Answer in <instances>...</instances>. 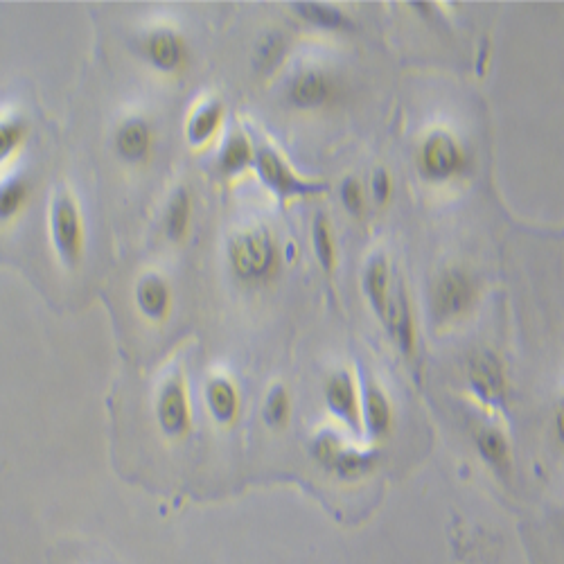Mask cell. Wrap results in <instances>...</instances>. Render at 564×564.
<instances>
[{
  "label": "cell",
  "instance_id": "16",
  "mask_svg": "<svg viewBox=\"0 0 564 564\" xmlns=\"http://www.w3.org/2000/svg\"><path fill=\"white\" fill-rule=\"evenodd\" d=\"M222 122H224V104L219 100H208L192 111L188 127H185V136H188L192 145H206L213 140L217 129L222 127Z\"/></svg>",
  "mask_w": 564,
  "mask_h": 564
},
{
  "label": "cell",
  "instance_id": "23",
  "mask_svg": "<svg viewBox=\"0 0 564 564\" xmlns=\"http://www.w3.org/2000/svg\"><path fill=\"white\" fill-rule=\"evenodd\" d=\"M30 197V181L23 176H10L0 183V219H12Z\"/></svg>",
  "mask_w": 564,
  "mask_h": 564
},
{
  "label": "cell",
  "instance_id": "13",
  "mask_svg": "<svg viewBox=\"0 0 564 564\" xmlns=\"http://www.w3.org/2000/svg\"><path fill=\"white\" fill-rule=\"evenodd\" d=\"M361 429L368 431L370 438L380 440L391 434L393 429V407L386 393L368 382L361 393Z\"/></svg>",
  "mask_w": 564,
  "mask_h": 564
},
{
  "label": "cell",
  "instance_id": "7",
  "mask_svg": "<svg viewBox=\"0 0 564 564\" xmlns=\"http://www.w3.org/2000/svg\"><path fill=\"white\" fill-rule=\"evenodd\" d=\"M158 422L167 436L181 438L192 427V413H190V398L188 389L181 375H172L163 384L161 395H158Z\"/></svg>",
  "mask_w": 564,
  "mask_h": 564
},
{
  "label": "cell",
  "instance_id": "21",
  "mask_svg": "<svg viewBox=\"0 0 564 564\" xmlns=\"http://www.w3.org/2000/svg\"><path fill=\"white\" fill-rule=\"evenodd\" d=\"M294 10L303 21L323 30H352V21L339 7L325 3H296Z\"/></svg>",
  "mask_w": 564,
  "mask_h": 564
},
{
  "label": "cell",
  "instance_id": "3",
  "mask_svg": "<svg viewBox=\"0 0 564 564\" xmlns=\"http://www.w3.org/2000/svg\"><path fill=\"white\" fill-rule=\"evenodd\" d=\"M477 303V285L463 269H447L438 276L431 289V312L436 321L461 319Z\"/></svg>",
  "mask_w": 564,
  "mask_h": 564
},
{
  "label": "cell",
  "instance_id": "27",
  "mask_svg": "<svg viewBox=\"0 0 564 564\" xmlns=\"http://www.w3.org/2000/svg\"><path fill=\"white\" fill-rule=\"evenodd\" d=\"M25 136H28V125L23 118L12 116L0 120V163L16 154V149L25 143Z\"/></svg>",
  "mask_w": 564,
  "mask_h": 564
},
{
  "label": "cell",
  "instance_id": "18",
  "mask_svg": "<svg viewBox=\"0 0 564 564\" xmlns=\"http://www.w3.org/2000/svg\"><path fill=\"white\" fill-rule=\"evenodd\" d=\"M136 301L145 316L154 321H163L172 305V294L161 276H145L138 282Z\"/></svg>",
  "mask_w": 564,
  "mask_h": 564
},
{
  "label": "cell",
  "instance_id": "25",
  "mask_svg": "<svg viewBox=\"0 0 564 564\" xmlns=\"http://www.w3.org/2000/svg\"><path fill=\"white\" fill-rule=\"evenodd\" d=\"M287 52V39L282 37V32H269L267 37H264L258 48H255V68L260 70V73H271L273 68H276L282 57H285Z\"/></svg>",
  "mask_w": 564,
  "mask_h": 564
},
{
  "label": "cell",
  "instance_id": "12",
  "mask_svg": "<svg viewBox=\"0 0 564 564\" xmlns=\"http://www.w3.org/2000/svg\"><path fill=\"white\" fill-rule=\"evenodd\" d=\"M334 91H337V86H334V79L328 73H323L319 68H310L292 79L289 102L298 109H319L332 100Z\"/></svg>",
  "mask_w": 564,
  "mask_h": 564
},
{
  "label": "cell",
  "instance_id": "5",
  "mask_svg": "<svg viewBox=\"0 0 564 564\" xmlns=\"http://www.w3.org/2000/svg\"><path fill=\"white\" fill-rule=\"evenodd\" d=\"M255 167H258L264 185L276 192L278 197H303L323 190V185H314L301 179V176L289 167L285 158L269 147H262L255 152Z\"/></svg>",
  "mask_w": 564,
  "mask_h": 564
},
{
  "label": "cell",
  "instance_id": "30",
  "mask_svg": "<svg viewBox=\"0 0 564 564\" xmlns=\"http://www.w3.org/2000/svg\"><path fill=\"white\" fill-rule=\"evenodd\" d=\"M555 434H558L560 443H564V400L560 402L558 411H555Z\"/></svg>",
  "mask_w": 564,
  "mask_h": 564
},
{
  "label": "cell",
  "instance_id": "29",
  "mask_svg": "<svg viewBox=\"0 0 564 564\" xmlns=\"http://www.w3.org/2000/svg\"><path fill=\"white\" fill-rule=\"evenodd\" d=\"M391 192H393V183H391V174L386 170H377L373 176V195L375 199L384 204V201L391 199Z\"/></svg>",
  "mask_w": 564,
  "mask_h": 564
},
{
  "label": "cell",
  "instance_id": "26",
  "mask_svg": "<svg viewBox=\"0 0 564 564\" xmlns=\"http://www.w3.org/2000/svg\"><path fill=\"white\" fill-rule=\"evenodd\" d=\"M289 416H292V398L285 386H273L264 402V420L269 427L282 429L289 422Z\"/></svg>",
  "mask_w": 564,
  "mask_h": 564
},
{
  "label": "cell",
  "instance_id": "28",
  "mask_svg": "<svg viewBox=\"0 0 564 564\" xmlns=\"http://www.w3.org/2000/svg\"><path fill=\"white\" fill-rule=\"evenodd\" d=\"M341 201L343 206H346L352 215H361V210H364V188H361V183L357 179H346L341 185Z\"/></svg>",
  "mask_w": 564,
  "mask_h": 564
},
{
  "label": "cell",
  "instance_id": "15",
  "mask_svg": "<svg viewBox=\"0 0 564 564\" xmlns=\"http://www.w3.org/2000/svg\"><path fill=\"white\" fill-rule=\"evenodd\" d=\"M474 445H477L479 456L492 467L497 474H508L513 467V456H510L508 438L501 434L497 427L483 425L474 431Z\"/></svg>",
  "mask_w": 564,
  "mask_h": 564
},
{
  "label": "cell",
  "instance_id": "8",
  "mask_svg": "<svg viewBox=\"0 0 564 564\" xmlns=\"http://www.w3.org/2000/svg\"><path fill=\"white\" fill-rule=\"evenodd\" d=\"M467 380L477 398L483 404H490V407H497L506 400V373L497 355L492 352H479L470 359V366H467Z\"/></svg>",
  "mask_w": 564,
  "mask_h": 564
},
{
  "label": "cell",
  "instance_id": "11",
  "mask_svg": "<svg viewBox=\"0 0 564 564\" xmlns=\"http://www.w3.org/2000/svg\"><path fill=\"white\" fill-rule=\"evenodd\" d=\"M143 52L149 64L163 70V73H176L188 61V48H185L183 37L167 28L149 32L143 43Z\"/></svg>",
  "mask_w": 564,
  "mask_h": 564
},
{
  "label": "cell",
  "instance_id": "19",
  "mask_svg": "<svg viewBox=\"0 0 564 564\" xmlns=\"http://www.w3.org/2000/svg\"><path fill=\"white\" fill-rule=\"evenodd\" d=\"M206 404L213 418L222 425H231L240 413V395L233 382H228L226 377H215L206 386Z\"/></svg>",
  "mask_w": 564,
  "mask_h": 564
},
{
  "label": "cell",
  "instance_id": "22",
  "mask_svg": "<svg viewBox=\"0 0 564 564\" xmlns=\"http://www.w3.org/2000/svg\"><path fill=\"white\" fill-rule=\"evenodd\" d=\"M255 163V152L249 143V138L242 134H233L226 140V145L219 154V170L224 174H237Z\"/></svg>",
  "mask_w": 564,
  "mask_h": 564
},
{
  "label": "cell",
  "instance_id": "14",
  "mask_svg": "<svg viewBox=\"0 0 564 564\" xmlns=\"http://www.w3.org/2000/svg\"><path fill=\"white\" fill-rule=\"evenodd\" d=\"M113 143H116L118 156L125 158L127 163H145L149 154H152L154 136L145 120L131 118L118 127Z\"/></svg>",
  "mask_w": 564,
  "mask_h": 564
},
{
  "label": "cell",
  "instance_id": "2",
  "mask_svg": "<svg viewBox=\"0 0 564 564\" xmlns=\"http://www.w3.org/2000/svg\"><path fill=\"white\" fill-rule=\"evenodd\" d=\"M312 454L316 463L343 481L366 477V474L375 470L377 458H380L375 449H359L346 443L341 436L332 434V431H323V434L314 438Z\"/></svg>",
  "mask_w": 564,
  "mask_h": 564
},
{
  "label": "cell",
  "instance_id": "4",
  "mask_svg": "<svg viewBox=\"0 0 564 564\" xmlns=\"http://www.w3.org/2000/svg\"><path fill=\"white\" fill-rule=\"evenodd\" d=\"M52 240L66 264H77L84 253V222L77 201L70 195H59L50 210Z\"/></svg>",
  "mask_w": 564,
  "mask_h": 564
},
{
  "label": "cell",
  "instance_id": "20",
  "mask_svg": "<svg viewBox=\"0 0 564 564\" xmlns=\"http://www.w3.org/2000/svg\"><path fill=\"white\" fill-rule=\"evenodd\" d=\"M192 224V197L188 190H176L165 210V233L172 242H183Z\"/></svg>",
  "mask_w": 564,
  "mask_h": 564
},
{
  "label": "cell",
  "instance_id": "9",
  "mask_svg": "<svg viewBox=\"0 0 564 564\" xmlns=\"http://www.w3.org/2000/svg\"><path fill=\"white\" fill-rule=\"evenodd\" d=\"M382 323H386V328H389L393 341L398 343L400 352L413 355V348H416V321H413V307L407 287H404V282L398 278L393 280V292Z\"/></svg>",
  "mask_w": 564,
  "mask_h": 564
},
{
  "label": "cell",
  "instance_id": "6",
  "mask_svg": "<svg viewBox=\"0 0 564 564\" xmlns=\"http://www.w3.org/2000/svg\"><path fill=\"white\" fill-rule=\"evenodd\" d=\"M465 156L458 147L456 140L445 134V131H436L431 134L420 149V170L431 181H447L454 174L463 170Z\"/></svg>",
  "mask_w": 564,
  "mask_h": 564
},
{
  "label": "cell",
  "instance_id": "24",
  "mask_svg": "<svg viewBox=\"0 0 564 564\" xmlns=\"http://www.w3.org/2000/svg\"><path fill=\"white\" fill-rule=\"evenodd\" d=\"M312 237H314L316 258H319L321 267L328 273L334 271V264H337V246H334V235H332V226L328 222V217H323V215L316 217Z\"/></svg>",
  "mask_w": 564,
  "mask_h": 564
},
{
  "label": "cell",
  "instance_id": "1",
  "mask_svg": "<svg viewBox=\"0 0 564 564\" xmlns=\"http://www.w3.org/2000/svg\"><path fill=\"white\" fill-rule=\"evenodd\" d=\"M228 260L235 276L244 282H267L278 273L280 251L267 228L240 233L231 242Z\"/></svg>",
  "mask_w": 564,
  "mask_h": 564
},
{
  "label": "cell",
  "instance_id": "17",
  "mask_svg": "<svg viewBox=\"0 0 564 564\" xmlns=\"http://www.w3.org/2000/svg\"><path fill=\"white\" fill-rule=\"evenodd\" d=\"M393 276L389 269V262L386 258H375L370 260L366 276H364V289L368 294V301L373 305V310L377 312L380 319H384L386 307H389V298L393 292Z\"/></svg>",
  "mask_w": 564,
  "mask_h": 564
},
{
  "label": "cell",
  "instance_id": "10",
  "mask_svg": "<svg viewBox=\"0 0 564 564\" xmlns=\"http://www.w3.org/2000/svg\"><path fill=\"white\" fill-rule=\"evenodd\" d=\"M325 402L341 422H346L350 429L361 431V395L346 370L334 373L325 384Z\"/></svg>",
  "mask_w": 564,
  "mask_h": 564
}]
</instances>
